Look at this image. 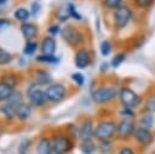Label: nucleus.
Returning <instances> with one entry per match:
<instances>
[{
    "label": "nucleus",
    "instance_id": "nucleus-1",
    "mask_svg": "<svg viewBox=\"0 0 155 154\" xmlns=\"http://www.w3.org/2000/svg\"><path fill=\"white\" fill-rule=\"evenodd\" d=\"M116 122L113 120H103L98 122L93 131V138L97 141H111L116 136Z\"/></svg>",
    "mask_w": 155,
    "mask_h": 154
},
{
    "label": "nucleus",
    "instance_id": "nucleus-2",
    "mask_svg": "<svg viewBox=\"0 0 155 154\" xmlns=\"http://www.w3.org/2000/svg\"><path fill=\"white\" fill-rule=\"evenodd\" d=\"M52 150L59 154H68L73 150L74 143L73 138H70L68 135H54L51 138Z\"/></svg>",
    "mask_w": 155,
    "mask_h": 154
},
{
    "label": "nucleus",
    "instance_id": "nucleus-3",
    "mask_svg": "<svg viewBox=\"0 0 155 154\" xmlns=\"http://www.w3.org/2000/svg\"><path fill=\"white\" fill-rule=\"evenodd\" d=\"M119 96V91L115 86L98 87L92 91V99L96 103H108Z\"/></svg>",
    "mask_w": 155,
    "mask_h": 154
},
{
    "label": "nucleus",
    "instance_id": "nucleus-4",
    "mask_svg": "<svg viewBox=\"0 0 155 154\" xmlns=\"http://www.w3.org/2000/svg\"><path fill=\"white\" fill-rule=\"evenodd\" d=\"M119 98L124 108H131V109L137 108L142 102L138 93L128 87H124L119 91Z\"/></svg>",
    "mask_w": 155,
    "mask_h": 154
},
{
    "label": "nucleus",
    "instance_id": "nucleus-5",
    "mask_svg": "<svg viewBox=\"0 0 155 154\" xmlns=\"http://www.w3.org/2000/svg\"><path fill=\"white\" fill-rule=\"evenodd\" d=\"M132 18V10L126 6V5H121L120 7H117L116 10H114V15H113V22H114V27L116 29H122L125 28L128 22Z\"/></svg>",
    "mask_w": 155,
    "mask_h": 154
},
{
    "label": "nucleus",
    "instance_id": "nucleus-6",
    "mask_svg": "<svg viewBox=\"0 0 155 154\" xmlns=\"http://www.w3.org/2000/svg\"><path fill=\"white\" fill-rule=\"evenodd\" d=\"M137 125L134 124L133 119H121L116 125V138L121 141H126L133 136Z\"/></svg>",
    "mask_w": 155,
    "mask_h": 154
},
{
    "label": "nucleus",
    "instance_id": "nucleus-7",
    "mask_svg": "<svg viewBox=\"0 0 155 154\" xmlns=\"http://www.w3.org/2000/svg\"><path fill=\"white\" fill-rule=\"evenodd\" d=\"M61 35H62L63 40L70 46H79L84 41L82 33L79 29H76L71 25H68V27L63 28L62 32H61Z\"/></svg>",
    "mask_w": 155,
    "mask_h": 154
},
{
    "label": "nucleus",
    "instance_id": "nucleus-8",
    "mask_svg": "<svg viewBox=\"0 0 155 154\" xmlns=\"http://www.w3.org/2000/svg\"><path fill=\"white\" fill-rule=\"evenodd\" d=\"M65 87L62 84H50L46 89H45V95H46V99L53 103L61 102L64 97H65Z\"/></svg>",
    "mask_w": 155,
    "mask_h": 154
},
{
    "label": "nucleus",
    "instance_id": "nucleus-9",
    "mask_svg": "<svg viewBox=\"0 0 155 154\" xmlns=\"http://www.w3.org/2000/svg\"><path fill=\"white\" fill-rule=\"evenodd\" d=\"M136 142L140 146H150L154 141V133L151 131V129H147V127H143V126H139L137 125L134 132H133V136H132Z\"/></svg>",
    "mask_w": 155,
    "mask_h": 154
},
{
    "label": "nucleus",
    "instance_id": "nucleus-10",
    "mask_svg": "<svg viewBox=\"0 0 155 154\" xmlns=\"http://www.w3.org/2000/svg\"><path fill=\"white\" fill-rule=\"evenodd\" d=\"M28 97H29V102H30V105L33 107H41L46 99V95H45V91L41 90L39 87V85L34 84L31 85L29 89H28Z\"/></svg>",
    "mask_w": 155,
    "mask_h": 154
},
{
    "label": "nucleus",
    "instance_id": "nucleus-11",
    "mask_svg": "<svg viewBox=\"0 0 155 154\" xmlns=\"http://www.w3.org/2000/svg\"><path fill=\"white\" fill-rule=\"evenodd\" d=\"M74 61H75L76 68H79V69H85V68H87L88 64H90V62H91V57H90L88 50H86V49H84V47L79 49V50L76 51V53H75V59H74Z\"/></svg>",
    "mask_w": 155,
    "mask_h": 154
},
{
    "label": "nucleus",
    "instance_id": "nucleus-12",
    "mask_svg": "<svg viewBox=\"0 0 155 154\" xmlns=\"http://www.w3.org/2000/svg\"><path fill=\"white\" fill-rule=\"evenodd\" d=\"M93 121L91 119H86L80 126H79V139L84 141V139H88V138H93Z\"/></svg>",
    "mask_w": 155,
    "mask_h": 154
},
{
    "label": "nucleus",
    "instance_id": "nucleus-13",
    "mask_svg": "<svg viewBox=\"0 0 155 154\" xmlns=\"http://www.w3.org/2000/svg\"><path fill=\"white\" fill-rule=\"evenodd\" d=\"M21 33L27 39V41H30L34 38H36V35H38V28L33 23L24 22V23L21 24Z\"/></svg>",
    "mask_w": 155,
    "mask_h": 154
},
{
    "label": "nucleus",
    "instance_id": "nucleus-14",
    "mask_svg": "<svg viewBox=\"0 0 155 154\" xmlns=\"http://www.w3.org/2000/svg\"><path fill=\"white\" fill-rule=\"evenodd\" d=\"M31 113V105L27 104L24 102L19 103L16 105V110H15V116L19 120H27L30 116Z\"/></svg>",
    "mask_w": 155,
    "mask_h": 154
},
{
    "label": "nucleus",
    "instance_id": "nucleus-15",
    "mask_svg": "<svg viewBox=\"0 0 155 154\" xmlns=\"http://www.w3.org/2000/svg\"><path fill=\"white\" fill-rule=\"evenodd\" d=\"M52 150V144H51V139L46 136H42L39 141H38V146H36V154H51Z\"/></svg>",
    "mask_w": 155,
    "mask_h": 154
},
{
    "label": "nucleus",
    "instance_id": "nucleus-16",
    "mask_svg": "<svg viewBox=\"0 0 155 154\" xmlns=\"http://www.w3.org/2000/svg\"><path fill=\"white\" fill-rule=\"evenodd\" d=\"M40 50L42 52V55H53L56 51V41L52 36H46L44 38V40L41 41L40 45Z\"/></svg>",
    "mask_w": 155,
    "mask_h": 154
},
{
    "label": "nucleus",
    "instance_id": "nucleus-17",
    "mask_svg": "<svg viewBox=\"0 0 155 154\" xmlns=\"http://www.w3.org/2000/svg\"><path fill=\"white\" fill-rule=\"evenodd\" d=\"M97 150V143L93 138L84 139L80 142V152L82 154H93Z\"/></svg>",
    "mask_w": 155,
    "mask_h": 154
},
{
    "label": "nucleus",
    "instance_id": "nucleus-18",
    "mask_svg": "<svg viewBox=\"0 0 155 154\" xmlns=\"http://www.w3.org/2000/svg\"><path fill=\"white\" fill-rule=\"evenodd\" d=\"M15 93V87L10 86L8 84H5L2 81H0V102L4 101H8L12 95Z\"/></svg>",
    "mask_w": 155,
    "mask_h": 154
},
{
    "label": "nucleus",
    "instance_id": "nucleus-19",
    "mask_svg": "<svg viewBox=\"0 0 155 154\" xmlns=\"http://www.w3.org/2000/svg\"><path fill=\"white\" fill-rule=\"evenodd\" d=\"M51 82V76L50 74L46 72V70H42V69H39L36 73H35V84L36 85H50Z\"/></svg>",
    "mask_w": 155,
    "mask_h": 154
},
{
    "label": "nucleus",
    "instance_id": "nucleus-20",
    "mask_svg": "<svg viewBox=\"0 0 155 154\" xmlns=\"http://www.w3.org/2000/svg\"><path fill=\"white\" fill-rule=\"evenodd\" d=\"M153 124H154V116H153V113H149V112L143 113L138 120V125L147 129H151Z\"/></svg>",
    "mask_w": 155,
    "mask_h": 154
},
{
    "label": "nucleus",
    "instance_id": "nucleus-21",
    "mask_svg": "<svg viewBox=\"0 0 155 154\" xmlns=\"http://www.w3.org/2000/svg\"><path fill=\"white\" fill-rule=\"evenodd\" d=\"M13 16H15V18L17 21L24 23V22H28V18L30 17V11L27 10V8H24V7H19V8H17L15 11Z\"/></svg>",
    "mask_w": 155,
    "mask_h": 154
},
{
    "label": "nucleus",
    "instance_id": "nucleus-22",
    "mask_svg": "<svg viewBox=\"0 0 155 154\" xmlns=\"http://www.w3.org/2000/svg\"><path fill=\"white\" fill-rule=\"evenodd\" d=\"M15 110H16V104L8 102L6 104H4L1 108H0V112L2 113V115L7 119H12L15 116Z\"/></svg>",
    "mask_w": 155,
    "mask_h": 154
},
{
    "label": "nucleus",
    "instance_id": "nucleus-23",
    "mask_svg": "<svg viewBox=\"0 0 155 154\" xmlns=\"http://www.w3.org/2000/svg\"><path fill=\"white\" fill-rule=\"evenodd\" d=\"M97 150L101 154H110L113 152L111 141H98V143H97Z\"/></svg>",
    "mask_w": 155,
    "mask_h": 154
},
{
    "label": "nucleus",
    "instance_id": "nucleus-24",
    "mask_svg": "<svg viewBox=\"0 0 155 154\" xmlns=\"http://www.w3.org/2000/svg\"><path fill=\"white\" fill-rule=\"evenodd\" d=\"M125 59H126V55H125L124 52H120V53H116V55L111 58L110 64H111L113 68H117V67L121 65V63H122Z\"/></svg>",
    "mask_w": 155,
    "mask_h": 154
},
{
    "label": "nucleus",
    "instance_id": "nucleus-25",
    "mask_svg": "<svg viewBox=\"0 0 155 154\" xmlns=\"http://www.w3.org/2000/svg\"><path fill=\"white\" fill-rule=\"evenodd\" d=\"M69 17H70V12H69L68 5H67V6H63V7H61V8H58V11H57V18H58L59 21L64 22V21H67Z\"/></svg>",
    "mask_w": 155,
    "mask_h": 154
},
{
    "label": "nucleus",
    "instance_id": "nucleus-26",
    "mask_svg": "<svg viewBox=\"0 0 155 154\" xmlns=\"http://www.w3.org/2000/svg\"><path fill=\"white\" fill-rule=\"evenodd\" d=\"M36 61L41 63H57L58 58L54 55H40L36 57Z\"/></svg>",
    "mask_w": 155,
    "mask_h": 154
},
{
    "label": "nucleus",
    "instance_id": "nucleus-27",
    "mask_svg": "<svg viewBox=\"0 0 155 154\" xmlns=\"http://www.w3.org/2000/svg\"><path fill=\"white\" fill-rule=\"evenodd\" d=\"M103 5L108 10H116L122 5V0H103Z\"/></svg>",
    "mask_w": 155,
    "mask_h": 154
},
{
    "label": "nucleus",
    "instance_id": "nucleus-28",
    "mask_svg": "<svg viewBox=\"0 0 155 154\" xmlns=\"http://www.w3.org/2000/svg\"><path fill=\"white\" fill-rule=\"evenodd\" d=\"M11 61H12V55L6 50H4L2 47H0V64H7Z\"/></svg>",
    "mask_w": 155,
    "mask_h": 154
},
{
    "label": "nucleus",
    "instance_id": "nucleus-29",
    "mask_svg": "<svg viewBox=\"0 0 155 154\" xmlns=\"http://www.w3.org/2000/svg\"><path fill=\"white\" fill-rule=\"evenodd\" d=\"M111 44H110V41H108V40H104V41H102V44H101V46H99V51H101V53H102V56H108L110 52H111Z\"/></svg>",
    "mask_w": 155,
    "mask_h": 154
},
{
    "label": "nucleus",
    "instance_id": "nucleus-30",
    "mask_svg": "<svg viewBox=\"0 0 155 154\" xmlns=\"http://www.w3.org/2000/svg\"><path fill=\"white\" fill-rule=\"evenodd\" d=\"M36 47H38V44H36L35 41H33V40L27 41V44H25V46H24L23 52H24L25 55H33V53L36 51Z\"/></svg>",
    "mask_w": 155,
    "mask_h": 154
},
{
    "label": "nucleus",
    "instance_id": "nucleus-31",
    "mask_svg": "<svg viewBox=\"0 0 155 154\" xmlns=\"http://www.w3.org/2000/svg\"><path fill=\"white\" fill-rule=\"evenodd\" d=\"M120 115H121L124 119H133V118L136 116L133 109H131V108H124V107H122V109L120 110Z\"/></svg>",
    "mask_w": 155,
    "mask_h": 154
},
{
    "label": "nucleus",
    "instance_id": "nucleus-32",
    "mask_svg": "<svg viewBox=\"0 0 155 154\" xmlns=\"http://www.w3.org/2000/svg\"><path fill=\"white\" fill-rule=\"evenodd\" d=\"M134 5L139 8H148L154 4V0H133Z\"/></svg>",
    "mask_w": 155,
    "mask_h": 154
},
{
    "label": "nucleus",
    "instance_id": "nucleus-33",
    "mask_svg": "<svg viewBox=\"0 0 155 154\" xmlns=\"http://www.w3.org/2000/svg\"><path fill=\"white\" fill-rule=\"evenodd\" d=\"M67 133L70 138H79V127L75 125H69Z\"/></svg>",
    "mask_w": 155,
    "mask_h": 154
},
{
    "label": "nucleus",
    "instance_id": "nucleus-34",
    "mask_svg": "<svg viewBox=\"0 0 155 154\" xmlns=\"http://www.w3.org/2000/svg\"><path fill=\"white\" fill-rule=\"evenodd\" d=\"M29 146H30V141L29 139H23L18 147V153L19 154H27L28 149H29Z\"/></svg>",
    "mask_w": 155,
    "mask_h": 154
},
{
    "label": "nucleus",
    "instance_id": "nucleus-35",
    "mask_svg": "<svg viewBox=\"0 0 155 154\" xmlns=\"http://www.w3.org/2000/svg\"><path fill=\"white\" fill-rule=\"evenodd\" d=\"M145 112H149V113H154L155 112V96H151L147 103H145Z\"/></svg>",
    "mask_w": 155,
    "mask_h": 154
},
{
    "label": "nucleus",
    "instance_id": "nucleus-36",
    "mask_svg": "<svg viewBox=\"0 0 155 154\" xmlns=\"http://www.w3.org/2000/svg\"><path fill=\"white\" fill-rule=\"evenodd\" d=\"M71 79H73V81H74L78 86H82V85H84L85 78H84V75H82L81 73H74V74H71Z\"/></svg>",
    "mask_w": 155,
    "mask_h": 154
},
{
    "label": "nucleus",
    "instance_id": "nucleus-37",
    "mask_svg": "<svg viewBox=\"0 0 155 154\" xmlns=\"http://www.w3.org/2000/svg\"><path fill=\"white\" fill-rule=\"evenodd\" d=\"M0 81H2V82H5V84H8L10 86H13V87H15L16 84H17V79H16L13 75H4Z\"/></svg>",
    "mask_w": 155,
    "mask_h": 154
},
{
    "label": "nucleus",
    "instance_id": "nucleus-38",
    "mask_svg": "<svg viewBox=\"0 0 155 154\" xmlns=\"http://www.w3.org/2000/svg\"><path fill=\"white\" fill-rule=\"evenodd\" d=\"M68 7H69V12H70V17H73L74 19H78V21H80L81 19V16H80V13L76 11V8H75V6L73 5V4H68Z\"/></svg>",
    "mask_w": 155,
    "mask_h": 154
},
{
    "label": "nucleus",
    "instance_id": "nucleus-39",
    "mask_svg": "<svg viewBox=\"0 0 155 154\" xmlns=\"http://www.w3.org/2000/svg\"><path fill=\"white\" fill-rule=\"evenodd\" d=\"M117 154H137V153H136V150H134L133 148H131V147H128V146H122V147L119 149Z\"/></svg>",
    "mask_w": 155,
    "mask_h": 154
},
{
    "label": "nucleus",
    "instance_id": "nucleus-40",
    "mask_svg": "<svg viewBox=\"0 0 155 154\" xmlns=\"http://www.w3.org/2000/svg\"><path fill=\"white\" fill-rule=\"evenodd\" d=\"M61 32H62V29L59 28L58 24H52V25H50V28H48V33H50L51 35H57V34H59Z\"/></svg>",
    "mask_w": 155,
    "mask_h": 154
},
{
    "label": "nucleus",
    "instance_id": "nucleus-41",
    "mask_svg": "<svg viewBox=\"0 0 155 154\" xmlns=\"http://www.w3.org/2000/svg\"><path fill=\"white\" fill-rule=\"evenodd\" d=\"M10 24H11V22H10L8 19H6V18H0V32L4 30L5 28H7Z\"/></svg>",
    "mask_w": 155,
    "mask_h": 154
},
{
    "label": "nucleus",
    "instance_id": "nucleus-42",
    "mask_svg": "<svg viewBox=\"0 0 155 154\" xmlns=\"http://www.w3.org/2000/svg\"><path fill=\"white\" fill-rule=\"evenodd\" d=\"M39 7H40V5H39L38 2H34V4L31 5V13L35 15V13L39 11Z\"/></svg>",
    "mask_w": 155,
    "mask_h": 154
},
{
    "label": "nucleus",
    "instance_id": "nucleus-43",
    "mask_svg": "<svg viewBox=\"0 0 155 154\" xmlns=\"http://www.w3.org/2000/svg\"><path fill=\"white\" fill-rule=\"evenodd\" d=\"M104 69H105V70L108 69V63H103V64H102V68H101V70H102V72H104Z\"/></svg>",
    "mask_w": 155,
    "mask_h": 154
},
{
    "label": "nucleus",
    "instance_id": "nucleus-44",
    "mask_svg": "<svg viewBox=\"0 0 155 154\" xmlns=\"http://www.w3.org/2000/svg\"><path fill=\"white\" fill-rule=\"evenodd\" d=\"M6 1H7V0H0V5H4Z\"/></svg>",
    "mask_w": 155,
    "mask_h": 154
},
{
    "label": "nucleus",
    "instance_id": "nucleus-45",
    "mask_svg": "<svg viewBox=\"0 0 155 154\" xmlns=\"http://www.w3.org/2000/svg\"><path fill=\"white\" fill-rule=\"evenodd\" d=\"M51 154H59V153H56V152H52Z\"/></svg>",
    "mask_w": 155,
    "mask_h": 154
}]
</instances>
